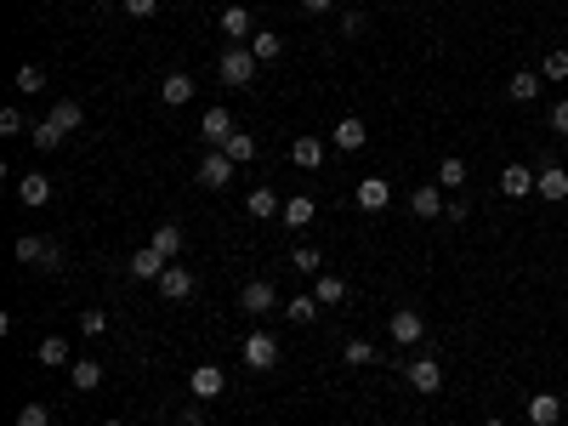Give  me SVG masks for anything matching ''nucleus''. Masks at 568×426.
<instances>
[{
	"label": "nucleus",
	"mask_w": 568,
	"mask_h": 426,
	"mask_svg": "<svg viewBox=\"0 0 568 426\" xmlns=\"http://www.w3.org/2000/svg\"><path fill=\"white\" fill-rule=\"evenodd\" d=\"M551 131H557V136H568V97H557V102H551Z\"/></svg>",
	"instance_id": "obj_42"
},
{
	"label": "nucleus",
	"mask_w": 568,
	"mask_h": 426,
	"mask_svg": "<svg viewBox=\"0 0 568 426\" xmlns=\"http://www.w3.org/2000/svg\"><path fill=\"white\" fill-rule=\"evenodd\" d=\"M387 205H392L387 176H364V182H358V210H387Z\"/></svg>",
	"instance_id": "obj_18"
},
{
	"label": "nucleus",
	"mask_w": 568,
	"mask_h": 426,
	"mask_svg": "<svg viewBox=\"0 0 568 426\" xmlns=\"http://www.w3.org/2000/svg\"><path fill=\"white\" fill-rule=\"evenodd\" d=\"M500 193H506V200H529V193H534V171H529V165H506V171H500Z\"/></svg>",
	"instance_id": "obj_15"
},
{
	"label": "nucleus",
	"mask_w": 568,
	"mask_h": 426,
	"mask_svg": "<svg viewBox=\"0 0 568 426\" xmlns=\"http://www.w3.org/2000/svg\"><path fill=\"white\" fill-rule=\"evenodd\" d=\"M69 381H74V392H97L103 387V364L97 358H74L69 364Z\"/></svg>",
	"instance_id": "obj_21"
},
{
	"label": "nucleus",
	"mask_w": 568,
	"mask_h": 426,
	"mask_svg": "<svg viewBox=\"0 0 568 426\" xmlns=\"http://www.w3.org/2000/svg\"><path fill=\"white\" fill-rule=\"evenodd\" d=\"M290 160H296L301 171H318V165H325V143H318V136H296V143H290Z\"/></svg>",
	"instance_id": "obj_23"
},
{
	"label": "nucleus",
	"mask_w": 568,
	"mask_h": 426,
	"mask_svg": "<svg viewBox=\"0 0 568 426\" xmlns=\"http://www.w3.org/2000/svg\"><path fill=\"white\" fill-rule=\"evenodd\" d=\"M244 210H251V217H279V210H284V205H279V193H273V188H268V182H262V188H256V193H251V200H244Z\"/></svg>",
	"instance_id": "obj_29"
},
{
	"label": "nucleus",
	"mask_w": 568,
	"mask_h": 426,
	"mask_svg": "<svg viewBox=\"0 0 568 426\" xmlns=\"http://www.w3.org/2000/svg\"><path fill=\"white\" fill-rule=\"evenodd\" d=\"M409 210H416L421 222H438V217H443V188H438V182L416 188V193H409Z\"/></svg>",
	"instance_id": "obj_14"
},
{
	"label": "nucleus",
	"mask_w": 568,
	"mask_h": 426,
	"mask_svg": "<svg viewBox=\"0 0 568 426\" xmlns=\"http://www.w3.org/2000/svg\"><path fill=\"white\" fill-rule=\"evenodd\" d=\"M80 330H86V336H103V330H109V318H103L97 307H86V313H80Z\"/></svg>",
	"instance_id": "obj_41"
},
{
	"label": "nucleus",
	"mask_w": 568,
	"mask_h": 426,
	"mask_svg": "<svg viewBox=\"0 0 568 426\" xmlns=\"http://www.w3.org/2000/svg\"><path fill=\"white\" fill-rule=\"evenodd\" d=\"M177 426H205V409H199V404H188V409L177 415Z\"/></svg>",
	"instance_id": "obj_46"
},
{
	"label": "nucleus",
	"mask_w": 568,
	"mask_h": 426,
	"mask_svg": "<svg viewBox=\"0 0 568 426\" xmlns=\"http://www.w3.org/2000/svg\"><path fill=\"white\" fill-rule=\"evenodd\" d=\"M45 119H52V126H57V131H63V136H74V131H80V126H86V114H80V102H74V97H63V102H57V109H52V114H45Z\"/></svg>",
	"instance_id": "obj_26"
},
{
	"label": "nucleus",
	"mask_w": 568,
	"mask_h": 426,
	"mask_svg": "<svg viewBox=\"0 0 568 426\" xmlns=\"http://www.w3.org/2000/svg\"><path fill=\"white\" fill-rule=\"evenodd\" d=\"M126 12H131V18H153V12H160V0H126Z\"/></svg>",
	"instance_id": "obj_44"
},
{
	"label": "nucleus",
	"mask_w": 568,
	"mask_h": 426,
	"mask_svg": "<svg viewBox=\"0 0 568 426\" xmlns=\"http://www.w3.org/2000/svg\"><path fill=\"white\" fill-rule=\"evenodd\" d=\"M540 86H546V74H534V69H517L512 80H506V97H512V102H534V97H540Z\"/></svg>",
	"instance_id": "obj_16"
},
{
	"label": "nucleus",
	"mask_w": 568,
	"mask_h": 426,
	"mask_svg": "<svg viewBox=\"0 0 568 426\" xmlns=\"http://www.w3.org/2000/svg\"><path fill=\"white\" fill-rule=\"evenodd\" d=\"M35 358L45 364V370H69V364H74V353H69V341H63V336H45Z\"/></svg>",
	"instance_id": "obj_27"
},
{
	"label": "nucleus",
	"mask_w": 568,
	"mask_h": 426,
	"mask_svg": "<svg viewBox=\"0 0 568 426\" xmlns=\"http://www.w3.org/2000/svg\"><path fill=\"white\" fill-rule=\"evenodd\" d=\"M234 131H239V126H234V114H227V109H205V119H199V136H205V148H222Z\"/></svg>",
	"instance_id": "obj_10"
},
{
	"label": "nucleus",
	"mask_w": 568,
	"mask_h": 426,
	"mask_svg": "<svg viewBox=\"0 0 568 426\" xmlns=\"http://www.w3.org/2000/svg\"><path fill=\"white\" fill-rule=\"evenodd\" d=\"M330 6H335V0H301V12H307V18H325Z\"/></svg>",
	"instance_id": "obj_47"
},
{
	"label": "nucleus",
	"mask_w": 568,
	"mask_h": 426,
	"mask_svg": "<svg viewBox=\"0 0 568 426\" xmlns=\"http://www.w3.org/2000/svg\"><path fill=\"white\" fill-rule=\"evenodd\" d=\"M18 200H23L29 210H40L45 200H52V176H45V171H29V176L18 182Z\"/></svg>",
	"instance_id": "obj_17"
},
{
	"label": "nucleus",
	"mask_w": 568,
	"mask_h": 426,
	"mask_svg": "<svg viewBox=\"0 0 568 426\" xmlns=\"http://www.w3.org/2000/svg\"><path fill=\"white\" fill-rule=\"evenodd\" d=\"M540 74H546V80H568V52H546Z\"/></svg>",
	"instance_id": "obj_38"
},
{
	"label": "nucleus",
	"mask_w": 568,
	"mask_h": 426,
	"mask_svg": "<svg viewBox=\"0 0 568 426\" xmlns=\"http://www.w3.org/2000/svg\"><path fill=\"white\" fill-rule=\"evenodd\" d=\"M244 364H251V370H273V364H279V341H273L268 330L244 336Z\"/></svg>",
	"instance_id": "obj_8"
},
{
	"label": "nucleus",
	"mask_w": 568,
	"mask_h": 426,
	"mask_svg": "<svg viewBox=\"0 0 568 426\" xmlns=\"http://www.w3.org/2000/svg\"><path fill=\"white\" fill-rule=\"evenodd\" d=\"M290 267H296V273H318V267H325V256H318L313 245H296V250H290Z\"/></svg>",
	"instance_id": "obj_36"
},
{
	"label": "nucleus",
	"mask_w": 568,
	"mask_h": 426,
	"mask_svg": "<svg viewBox=\"0 0 568 426\" xmlns=\"http://www.w3.org/2000/svg\"><path fill=\"white\" fill-rule=\"evenodd\" d=\"M18 262L40 267V273H57V267H63V250H57L52 239H35V233H23V239H18Z\"/></svg>",
	"instance_id": "obj_2"
},
{
	"label": "nucleus",
	"mask_w": 568,
	"mask_h": 426,
	"mask_svg": "<svg viewBox=\"0 0 568 426\" xmlns=\"http://www.w3.org/2000/svg\"><path fill=\"white\" fill-rule=\"evenodd\" d=\"M313 217H318V205L307 200V193L284 200V210H279V222H284V227H296V233H301V227H313Z\"/></svg>",
	"instance_id": "obj_19"
},
{
	"label": "nucleus",
	"mask_w": 568,
	"mask_h": 426,
	"mask_svg": "<svg viewBox=\"0 0 568 426\" xmlns=\"http://www.w3.org/2000/svg\"><path fill=\"white\" fill-rule=\"evenodd\" d=\"M318 307H325V301H318V296H290L284 301V318H290V324H313V318H318Z\"/></svg>",
	"instance_id": "obj_28"
},
{
	"label": "nucleus",
	"mask_w": 568,
	"mask_h": 426,
	"mask_svg": "<svg viewBox=\"0 0 568 426\" xmlns=\"http://www.w3.org/2000/svg\"><path fill=\"white\" fill-rule=\"evenodd\" d=\"M188 392H193L199 404H210V398H222V392H227V375L217 370V364H199V370L188 375Z\"/></svg>",
	"instance_id": "obj_5"
},
{
	"label": "nucleus",
	"mask_w": 568,
	"mask_h": 426,
	"mask_svg": "<svg viewBox=\"0 0 568 426\" xmlns=\"http://www.w3.org/2000/svg\"><path fill=\"white\" fill-rule=\"evenodd\" d=\"M153 284H160V296H165V301H188V296H193V273L182 267V262H171Z\"/></svg>",
	"instance_id": "obj_9"
},
{
	"label": "nucleus",
	"mask_w": 568,
	"mask_h": 426,
	"mask_svg": "<svg viewBox=\"0 0 568 426\" xmlns=\"http://www.w3.org/2000/svg\"><path fill=\"white\" fill-rule=\"evenodd\" d=\"M188 97H193V80H188V74H165V80H160V102H165V109H182Z\"/></svg>",
	"instance_id": "obj_24"
},
{
	"label": "nucleus",
	"mask_w": 568,
	"mask_h": 426,
	"mask_svg": "<svg viewBox=\"0 0 568 426\" xmlns=\"http://www.w3.org/2000/svg\"><path fill=\"white\" fill-rule=\"evenodd\" d=\"M126 267H131V279H160V273L171 267V262H165V256L153 250V245H143V250H136V256H131Z\"/></svg>",
	"instance_id": "obj_22"
},
{
	"label": "nucleus",
	"mask_w": 568,
	"mask_h": 426,
	"mask_svg": "<svg viewBox=\"0 0 568 426\" xmlns=\"http://www.w3.org/2000/svg\"><path fill=\"white\" fill-rule=\"evenodd\" d=\"M364 136H370V131H364V119H352V114H347L342 126L330 131V143L342 148V154H358V148H364Z\"/></svg>",
	"instance_id": "obj_20"
},
{
	"label": "nucleus",
	"mask_w": 568,
	"mask_h": 426,
	"mask_svg": "<svg viewBox=\"0 0 568 426\" xmlns=\"http://www.w3.org/2000/svg\"><path fill=\"white\" fill-rule=\"evenodd\" d=\"M466 217H472L466 200H449V205H443V222H466Z\"/></svg>",
	"instance_id": "obj_45"
},
{
	"label": "nucleus",
	"mask_w": 568,
	"mask_h": 426,
	"mask_svg": "<svg viewBox=\"0 0 568 426\" xmlns=\"http://www.w3.org/2000/svg\"><path fill=\"white\" fill-rule=\"evenodd\" d=\"M234 182V160L222 154V148H210L205 160H199V188H227Z\"/></svg>",
	"instance_id": "obj_7"
},
{
	"label": "nucleus",
	"mask_w": 568,
	"mask_h": 426,
	"mask_svg": "<svg viewBox=\"0 0 568 426\" xmlns=\"http://www.w3.org/2000/svg\"><path fill=\"white\" fill-rule=\"evenodd\" d=\"M239 307L251 313V318H268V313H284V301H279V291H273L268 279H251V284L239 291Z\"/></svg>",
	"instance_id": "obj_3"
},
{
	"label": "nucleus",
	"mask_w": 568,
	"mask_h": 426,
	"mask_svg": "<svg viewBox=\"0 0 568 426\" xmlns=\"http://www.w3.org/2000/svg\"><path fill=\"white\" fill-rule=\"evenodd\" d=\"M18 426H52V409H45L40 398H35V404H23V409H18Z\"/></svg>",
	"instance_id": "obj_37"
},
{
	"label": "nucleus",
	"mask_w": 568,
	"mask_h": 426,
	"mask_svg": "<svg viewBox=\"0 0 568 426\" xmlns=\"http://www.w3.org/2000/svg\"><path fill=\"white\" fill-rule=\"evenodd\" d=\"M256 69H262V63L251 57V45H227V52L217 57V80H222V86H251Z\"/></svg>",
	"instance_id": "obj_1"
},
{
	"label": "nucleus",
	"mask_w": 568,
	"mask_h": 426,
	"mask_svg": "<svg viewBox=\"0 0 568 426\" xmlns=\"http://www.w3.org/2000/svg\"><path fill=\"white\" fill-rule=\"evenodd\" d=\"M529 404V426H557L563 421V398L557 392H534V398H523Z\"/></svg>",
	"instance_id": "obj_13"
},
{
	"label": "nucleus",
	"mask_w": 568,
	"mask_h": 426,
	"mask_svg": "<svg viewBox=\"0 0 568 426\" xmlns=\"http://www.w3.org/2000/svg\"><path fill=\"white\" fill-rule=\"evenodd\" d=\"M313 296L325 301V307H335V301L347 296V279H335V273H318V284H313Z\"/></svg>",
	"instance_id": "obj_34"
},
{
	"label": "nucleus",
	"mask_w": 568,
	"mask_h": 426,
	"mask_svg": "<svg viewBox=\"0 0 568 426\" xmlns=\"http://www.w3.org/2000/svg\"><path fill=\"white\" fill-rule=\"evenodd\" d=\"M342 35H347V40L364 35V12H347V18H342Z\"/></svg>",
	"instance_id": "obj_43"
},
{
	"label": "nucleus",
	"mask_w": 568,
	"mask_h": 426,
	"mask_svg": "<svg viewBox=\"0 0 568 426\" xmlns=\"http://www.w3.org/2000/svg\"><path fill=\"white\" fill-rule=\"evenodd\" d=\"M103 426H126V421H103Z\"/></svg>",
	"instance_id": "obj_49"
},
{
	"label": "nucleus",
	"mask_w": 568,
	"mask_h": 426,
	"mask_svg": "<svg viewBox=\"0 0 568 426\" xmlns=\"http://www.w3.org/2000/svg\"><path fill=\"white\" fill-rule=\"evenodd\" d=\"M387 330H392V341H398V347H416V341L426 336V318H421L416 307H398V313L387 318Z\"/></svg>",
	"instance_id": "obj_6"
},
{
	"label": "nucleus",
	"mask_w": 568,
	"mask_h": 426,
	"mask_svg": "<svg viewBox=\"0 0 568 426\" xmlns=\"http://www.w3.org/2000/svg\"><path fill=\"white\" fill-rule=\"evenodd\" d=\"M222 154L234 160V165H251V154H256V136H251V131H234V136L222 143Z\"/></svg>",
	"instance_id": "obj_31"
},
{
	"label": "nucleus",
	"mask_w": 568,
	"mask_h": 426,
	"mask_svg": "<svg viewBox=\"0 0 568 426\" xmlns=\"http://www.w3.org/2000/svg\"><path fill=\"white\" fill-rule=\"evenodd\" d=\"M460 182H466V160H455V154H449V160L438 165V188H449V193H455Z\"/></svg>",
	"instance_id": "obj_35"
},
{
	"label": "nucleus",
	"mask_w": 568,
	"mask_h": 426,
	"mask_svg": "<svg viewBox=\"0 0 568 426\" xmlns=\"http://www.w3.org/2000/svg\"><path fill=\"white\" fill-rule=\"evenodd\" d=\"M217 29H222L234 45H251V35H256V23H251V12H244V6H227L222 18H217Z\"/></svg>",
	"instance_id": "obj_12"
},
{
	"label": "nucleus",
	"mask_w": 568,
	"mask_h": 426,
	"mask_svg": "<svg viewBox=\"0 0 568 426\" xmlns=\"http://www.w3.org/2000/svg\"><path fill=\"white\" fill-rule=\"evenodd\" d=\"M279 52H284L279 35H268V29H256V35H251V57H256V63H273Z\"/></svg>",
	"instance_id": "obj_30"
},
{
	"label": "nucleus",
	"mask_w": 568,
	"mask_h": 426,
	"mask_svg": "<svg viewBox=\"0 0 568 426\" xmlns=\"http://www.w3.org/2000/svg\"><path fill=\"white\" fill-rule=\"evenodd\" d=\"M103 6H114V0H103Z\"/></svg>",
	"instance_id": "obj_50"
},
{
	"label": "nucleus",
	"mask_w": 568,
	"mask_h": 426,
	"mask_svg": "<svg viewBox=\"0 0 568 426\" xmlns=\"http://www.w3.org/2000/svg\"><path fill=\"white\" fill-rule=\"evenodd\" d=\"M18 131H29L23 109H0V136H18Z\"/></svg>",
	"instance_id": "obj_39"
},
{
	"label": "nucleus",
	"mask_w": 568,
	"mask_h": 426,
	"mask_svg": "<svg viewBox=\"0 0 568 426\" xmlns=\"http://www.w3.org/2000/svg\"><path fill=\"white\" fill-rule=\"evenodd\" d=\"M483 426H506V421H500V415H489V421H483Z\"/></svg>",
	"instance_id": "obj_48"
},
{
	"label": "nucleus",
	"mask_w": 568,
	"mask_h": 426,
	"mask_svg": "<svg viewBox=\"0 0 568 426\" xmlns=\"http://www.w3.org/2000/svg\"><path fill=\"white\" fill-rule=\"evenodd\" d=\"M534 193H540L546 205H563L568 200V171L557 160H540V171H534Z\"/></svg>",
	"instance_id": "obj_4"
},
{
	"label": "nucleus",
	"mask_w": 568,
	"mask_h": 426,
	"mask_svg": "<svg viewBox=\"0 0 568 426\" xmlns=\"http://www.w3.org/2000/svg\"><path fill=\"white\" fill-rule=\"evenodd\" d=\"M29 136H35V148H40V154H52V148H63V131H57L52 119H35V126H29Z\"/></svg>",
	"instance_id": "obj_33"
},
{
	"label": "nucleus",
	"mask_w": 568,
	"mask_h": 426,
	"mask_svg": "<svg viewBox=\"0 0 568 426\" xmlns=\"http://www.w3.org/2000/svg\"><path fill=\"white\" fill-rule=\"evenodd\" d=\"M12 86H18L23 97H35V91H45V69L40 63H23L18 74H12Z\"/></svg>",
	"instance_id": "obj_32"
},
{
	"label": "nucleus",
	"mask_w": 568,
	"mask_h": 426,
	"mask_svg": "<svg viewBox=\"0 0 568 426\" xmlns=\"http://www.w3.org/2000/svg\"><path fill=\"white\" fill-rule=\"evenodd\" d=\"M409 387H416L421 398H432V392L443 387V364L438 358H416V364H409Z\"/></svg>",
	"instance_id": "obj_11"
},
{
	"label": "nucleus",
	"mask_w": 568,
	"mask_h": 426,
	"mask_svg": "<svg viewBox=\"0 0 568 426\" xmlns=\"http://www.w3.org/2000/svg\"><path fill=\"white\" fill-rule=\"evenodd\" d=\"M342 358H347V364H375L381 353H375L370 341H347V353H342Z\"/></svg>",
	"instance_id": "obj_40"
},
{
	"label": "nucleus",
	"mask_w": 568,
	"mask_h": 426,
	"mask_svg": "<svg viewBox=\"0 0 568 426\" xmlns=\"http://www.w3.org/2000/svg\"><path fill=\"white\" fill-rule=\"evenodd\" d=\"M148 245L160 250L165 262H177V256H182V227H177V222H160V227H153V239H148Z\"/></svg>",
	"instance_id": "obj_25"
}]
</instances>
